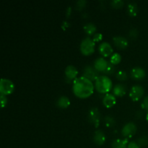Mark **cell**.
<instances>
[{
	"mask_svg": "<svg viewBox=\"0 0 148 148\" xmlns=\"http://www.w3.org/2000/svg\"><path fill=\"white\" fill-rule=\"evenodd\" d=\"M73 92L76 96L85 98L92 95L94 90V85L91 80L84 76L76 78L73 81Z\"/></svg>",
	"mask_w": 148,
	"mask_h": 148,
	"instance_id": "obj_1",
	"label": "cell"
},
{
	"mask_svg": "<svg viewBox=\"0 0 148 148\" xmlns=\"http://www.w3.org/2000/svg\"><path fill=\"white\" fill-rule=\"evenodd\" d=\"M112 87V81L106 75H101L95 81V89L101 93H108Z\"/></svg>",
	"mask_w": 148,
	"mask_h": 148,
	"instance_id": "obj_2",
	"label": "cell"
},
{
	"mask_svg": "<svg viewBox=\"0 0 148 148\" xmlns=\"http://www.w3.org/2000/svg\"><path fill=\"white\" fill-rule=\"evenodd\" d=\"M95 42L90 37H86L81 41L80 51L83 54L90 55L95 51Z\"/></svg>",
	"mask_w": 148,
	"mask_h": 148,
	"instance_id": "obj_3",
	"label": "cell"
},
{
	"mask_svg": "<svg viewBox=\"0 0 148 148\" xmlns=\"http://www.w3.org/2000/svg\"><path fill=\"white\" fill-rule=\"evenodd\" d=\"M101 112H100L99 109L96 107H92L88 111V121L95 126V127H98L100 124V121H101Z\"/></svg>",
	"mask_w": 148,
	"mask_h": 148,
	"instance_id": "obj_4",
	"label": "cell"
},
{
	"mask_svg": "<svg viewBox=\"0 0 148 148\" xmlns=\"http://www.w3.org/2000/svg\"><path fill=\"white\" fill-rule=\"evenodd\" d=\"M14 85L12 81L7 78H1L0 81V92L4 95H9L14 91Z\"/></svg>",
	"mask_w": 148,
	"mask_h": 148,
	"instance_id": "obj_5",
	"label": "cell"
},
{
	"mask_svg": "<svg viewBox=\"0 0 148 148\" xmlns=\"http://www.w3.org/2000/svg\"><path fill=\"white\" fill-rule=\"evenodd\" d=\"M145 90L140 85H135L132 87L130 91V96L134 101H137L144 95Z\"/></svg>",
	"mask_w": 148,
	"mask_h": 148,
	"instance_id": "obj_6",
	"label": "cell"
},
{
	"mask_svg": "<svg viewBox=\"0 0 148 148\" xmlns=\"http://www.w3.org/2000/svg\"><path fill=\"white\" fill-rule=\"evenodd\" d=\"M137 130V127L136 126V124H134L132 121H130V122L127 123L124 127H122V130H121V134L124 137H125L126 138H130V137H132L134 134L136 133Z\"/></svg>",
	"mask_w": 148,
	"mask_h": 148,
	"instance_id": "obj_7",
	"label": "cell"
},
{
	"mask_svg": "<svg viewBox=\"0 0 148 148\" xmlns=\"http://www.w3.org/2000/svg\"><path fill=\"white\" fill-rule=\"evenodd\" d=\"M83 76L89 79L90 80L95 81L99 77V75H98V71H97L94 66L91 65H87L83 69Z\"/></svg>",
	"mask_w": 148,
	"mask_h": 148,
	"instance_id": "obj_8",
	"label": "cell"
},
{
	"mask_svg": "<svg viewBox=\"0 0 148 148\" xmlns=\"http://www.w3.org/2000/svg\"><path fill=\"white\" fill-rule=\"evenodd\" d=\"M98 51H99L100 53L103 56H108L113 53L114 49L108 42L103 41L99 45Z\"/></svg>",
	"mask_w": 148,
	"mask_h": 148,
	"instance_id": "obj_9",
	"label": "cell"
},
{
	"mask_svg": "<svg viewBox=\"0 0 148 148\" xmlns=\"http://www.w3.org/2000/svg\"><path fill=\"white\" fill-rule=\"evenodd\" d=\"M146 72L143 68L140 66H135L130 71V75L134 79H141L145 77Z\"/></svg>",
	"mask_w": 148,
	"mask_h": 148,
	"instance_id": "obj_10",
	"label": "cell"
},
{
	"mask_svg": "<svg viewBox=\"0 0 148 148\" xmlns=\"http://www.w3.org/2000/svg\"><path fill=\"white\" fill-rule=\"evenodd\" d=\"M64 74L66 79L74 81L76 79L77 75H78V70L73 65H68L65 69Z\"/></svg>",
	"mask_w": 148,
	"mask_h": 148,
	"instance_id": "obj_11",
	"label": "cell"
},
{
	"mask_svg": "<svg viewBox=\"0 0 148 148\" xmlns=\"http://www.w3.org/2000/svg\"><path fill=\"white\" fill-rule=\"evenodd\" d=\"M106 137L105 134L102 130H98L94 132L92 140H93L94 143L98 145H103L106 142Z\"/></svg>",
	"mask_w": 148,
	"mask_h": 148,
	"instance_id": "obj_12",
	"label": "cell"
},
{
	"mask_svg": "<svg viewBox=\"0 0 148 148\" xmlns=\"http://www.w3.org/2000/svg\"><path fill=\"white\" fill-rule=\"evenodd\" d=\"M108 62L103 57H98L94 62L93 66L98 72H103L106 69L107 66H108Z\"/></svg>",
	"mask_w": 148,
	"mask_h": 148,
	"instance_id": "obj_13",
	"label": "cell"
},
{
	"mask_svg": "<svg viewBox=\"0 0 148 148\" xmlns=\"http://www.w3.org/2000/svg\"><path fill=\"white\" fill-rule=\"evenodd\" d=\"M113 41H114V43L116 45V46L121 49L127 48L129 44L128 40L125 37L121 36H114L113 38Z\"/></svg>",
	"mask_w": 148,
	"mask_h": 148,
	"instance_id": "obj_14",
	"label": "cell"
},
{
	"mask_svg": "<svg viewBox=\"0 0 148 148\" xmlns=\"http://www.w3.org/2000/svg\"><path fill=\"white\" fill-rule=\"evenodd\" d=\"M116 103V99L114 94L111 93H106L104 97L103 98V103L107 108H111L114 106Z\"/></svg>",
	"mask_w": 148,
	"mask_h": 148,
	"instance_id": "obj_15",
	"label": "cell"
},
{
	"mask_svg": "<svg viewBox=\"0 0 148 148\" xmlns=\"http://www.w3.org/2000/svg\"><path fill=\"white\" fill-rule=\"evenodd\" d=\"M114 95L116 96H123L127 92V87L123 83H118L113 88Z\"/></svg>",
	"mask_w": 148,
	"mask_h": 148,
	"instance_id": "obj_16",
	"label": "cell"
},
{
	"mask_svg": "<svg viewBox=\"0 0 148 148\" xmlns=\"http://www.w3.org/2000/svg\"><path fill=\"white\" fill-rule=\"evenodd\" d=\"M129 144L128 139H116L111 143L112 148H127Z\"/></svg>",
	"mask_w": 148,
	"mask_h": 148,
	"instance_id": "obj_17",
	"label": "cell"
},
{
	"mask_svg": "<svg viewBox=\"0 0 148 148\" xmlns=\"http://www.w3.org/2000/svg\"><path fill=\"white\" fill-rule=\"evenodd\" d=\"M56 106L61 108H66L70 105V101L69 98L65 95H62L57 99L56 103Z\"/></svg>",
	"mask_w": 148,
	"mask_h": 148,
	"instance_id": "obj_18",
	"label": "cell"
},
{
	"mask_svg": "<svg viewBox=\"0 0 148 148\" xmlns=\"http://www.w3.org/2000/svg\"><path fill=\"white\" fill-rule=\"evenodd\" d=\"M138 12V7H137V3L130 2L127 5V13L129 15L132 17H134L137 14Z\"/></svg>",
	"mask_w": 148,
	"mask_h": 148,
	"instance_id": "obj_19",
	"label": "cell"
},
{
	"mask_svg": "<svg viewBox=\"0 0 148 148\" xmlns=\"http://www.w3.org/2000/svg\"><path fill=\"white\" fill-rule=\"evenodd\" d=\"M83 29L87 34L89 35V36H91V35L93 34L95 32V30H96V26L95 25L94 23H88L84 25Z\"/></svg>",
	"mask_w": 148,
	"mask_h": 148,
	"instance_id": "obj_20",
	"label": "cell"
},
{
	"mask_svg": "<svg viewBox=\"0 0 148 148\" xmlns=\"http://www.w3.org/2000/svg\"><path fill=\"white\" fill-rule=\"evenodd\" d=\"M104 124L107 127H114L116 124V121L112 116L107 115L104 118Z\"/></svg>",
	"mask_w": 148,
	"mask_h": 148,
	"instance_id": "obj_21",
	"label": "cell"
},
{
	"mask_svg": "<svg viewBox=\"0 0 148 148\" xmlns=\"http://www.w3.org/2000/svg\"><path fill=\"white\" fill-rule=\"evenodd\" d=\"M137 143L140 145V147H145L148 145V136L147 135H143L141 137H139L137 140Z\"/></svg>",
	"mask_w": 148,
	"mask_h": 148,
	"instance_id": "obj_22",
	"label": "cell"
},
{
	"mask_svg": "<svg viewBox=\"0 0 148 148\" xmlns=\"http://www.w3.org/2000/svg\"><path fill=\"white\" fill-rule=\"evenodd\" d=\"M121 60V56L119 53H114L110 58V62L114 65L119 63Z\"/></svg>",
	"mask_w": 148,
	"mask_h": 148,
	"instance_id": "obj_23",
	"label": "cell"
},
{
	"mask_svg": "<svg viewBox=\"0 0 148 148\" xmlns=\"http://www.w3.org/2000/svg\"><path fill=\"white\" fill-rule=\"evenodd\" d=\"M116 77L118 79L121 81H124L128 78V75L127 73L124 70H119L116 72Z\"/></svg>",
	"mask_w": 148,
	"mask_h": 148,
	"instance_id": "obj_24",
	"label": "cell"
},
{
	"mask_svg": "<svg viewBox=\"0 0 148 148\" xmlns=\"http://www.w3.org/2000/svg\"><path fill=\"white\" fill-rule=\"evenodd\" d=\"M115 66L113 64H111V62H108V66H107L106 69V70L104 71V74L106 75H112L114 72H115Z\"/></svg>",
	"mask_w": 148,
	"mask_h": 148,
	"instance_id": "obj_25",
	"label": "cell"
},
{
	"mask_svg": "<svg viewBox=\"0 0 148 148\" xmlns=\"http://www.w3.org/2000/svg\"><path fill=\"white\" fill-rule=\"evenodd\" d=\"M110 4L114 8H120L124 6V1L123 0H112Z\"/></svg>",
	"mask_w": 148,
	"mask_h": 148,
	"instance_id": "obj_26",
	"label": "cell"
},
{
	"mask_svg": "<svg viewBox=\"0 0 148 148\" xmlns=\"http://www.w3.org/2000/svg\"><path fill=\"white\" fill-rule=\"evenodd\" d=\"M139 32L137 30V28L135 27H133V28H131L129 31V36L131 39H136L138 36Z\"/></svg>",
	"mask_w": 148,
	"mask_h": 148,
	"instance_id": "obj_27",
	"label": "cell"
},
{
	"mask_svg": "<svg viewBox=\"0 0 148 148\" xmlns=\"http://www.w3.org/2000/svg\"><path fill=\"white\" fill-rule=\"evenodd\" d=\"M87 4V1L85 0H78L75 4V7L77 10H81L85 7Z\"/></svg>",
	"mask_w": 148,
	"mask_h": 148,
	"instance_id": "obj_28",
	"label": "cell"
},
{
	"mask_svg": "<svg viewBox=\"0 0 148 148\" xmlns=\"http://www.w3.org/2000/svg\"><path fill=\"white\" fill-rule=\"evenodd\" d=\"M141 106L143 109L146 110L148 112V95L145 97V98L143 101V103L141 104Z\"/></svg>",
	"mask_w": 148,
	"mask_h": 148,
	"instance_id": "obj_29",
	"label": "cell"
},
{
	"mask_svg": "<svg viewBox=\"0 0 148 148\" xmlns=\"http://www.w3.org/2000/svg\"><path fill=\"white\" fill-rule=\"evenodd\" d=\"M0 100H1V108H4V107L5 106L7 103V98L6 97V95L1 94V95H0Z\"/></svg>",
	"mask_w": 148,
	"mask_h": 148,
	"instance_id": "obj_30",
	"label": "cell"
},
{
	"mask_svg": "<svg viewBox=\"0 0 148 148\" xmlns=\"http://www.w3.org/2000/svg\"><path fill=\"white\" fill-rule=\"evenodd\" d=\"M103 38V35L101 34V33H97L93 35V37H92V39L95 42L99 41V40H102Z\"/></svg>",
	"mask_w": 148,
	"mask_h": 148,
	"instance_id": "obj_31",
	"label": "cell"
},
{
	"mask_svg": "<svg viewBox=\"0 0 148 148\" xmlns=\"http://www.w3.org/2000/svg\"><path fill=\"white\" fill-rule=\"evenodd\" d=\"M127 148H141L140 147L138 144L137 143L136 141H132L129 143L128 145H127Z\"/></svg>",
	"mask_w": 148,
	"mask_h": 148,
	"instance_id": "obj_32",
	"label": "cell"
},
{
	"mask_svg": "<svg viewBox=\"0 0 148 148\" xmlns=\"http://www.w3.org/2000/svg\"><path fill=\"white\" fill-rule=\"evenodd\" d=\"M135 116L137 119H141L143 118V116H144V112H143V111H141V110H139V111H137V112H136Z\"/></svg>",
	"mask_w": 148,
	"mask_h": 148,
	"instance_id": "obj_33",
	"label": "cell"
},
{
	"mask_svg": "<svg viewBox=\"0 0 148 148\" xmlns=\"http://www.w3.org/2000/svg\"><path fill=\"white\" fill-rule=\"evenodd\" d=\"M146 120L148 121V112H147V114H146Z\"/></svg>",
	"mask_w": 148,
	"mask_h": 148,
	"instance_id": "obj_34",
	"label": "cell"
}]
</instances>
